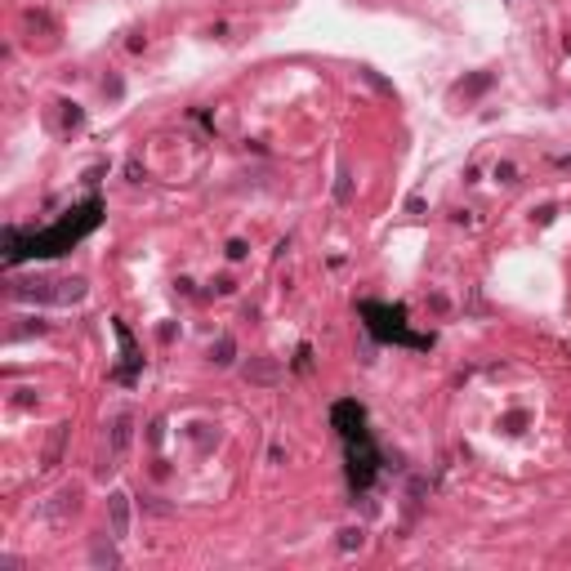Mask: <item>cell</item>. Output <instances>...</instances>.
Wrapping results in <instances>:
<instances>
[{
	"instance_id": "cell-5",
	"label": "cell",
	"mask_w": 571,
	"mask_h": 571,
	"mask_svg": "<svg viewBox=\"0 0 571 571\" xmlns=\"http://www.w3.org/2000/svg\"><path fill=\"white\" fill-rule=\"evenodd\" d=\"M116 536H125V495H116Z\"/></svg>"
},
{
	"instance_id": "cell-3",
	"label": "cell",
	"mask_w": 571,
	"mask_h": 571,
	"mask_svg": "<svg viewBox=\"0 0 571 571\" xmlns=\"http://www.w3.org/2000/svg\"><path fill=\"white\" fill-rule=\"evenodd\" d=\"M375 469H380V451L371 446V433L348 437V482L353 487H371Z\"/></svg>"
},
{
	"instance_id": "cell-1",
	"label": "cell",
	"mask_w": 571,
	"mask_h": 571,
	"mask_svg": "<svg viewBox=\"0 0 571 571\" xmlns=\"http://www.w3.org/2000/svg\"><path fill=\"white\" fill-rule=\"evenodd\" d=\"M99 214H103V201L99 197H90L81 205V210H71L67 219H58L54 228H45V233H32L27 241H18V233H5L9 241V254H5V263H22V259H50V254H63L71 250L85 233H94L99 228Z\"/></svg>"
},
{
	"instance_id": "cell-4",
	"label": "cell",
	"mask_w": 571,
	"mask_h": 571,
	"mask_svg": "<svg viewBox=\"0 0 571 571\" xmlns=\"http://www.w3.org/2000/svg\"><path fill=\"white\" fill-rule=\"evenodd\" d=\"M331 424L339 429V437H357V433H366V411H362L357 402H335V411H331Z\"/></svg>"
},
{
	"instance_id": "cell-2",
	"label": "cell",
	"mask_w": 571,
	"mask_h": 571,
	"mask_svg": "<svg viewBox=\"0 0 571 571\" xmlns=\"http://www.w3.org/2000/svg\"><path fill=\"white\" fill-rule=\"evenodd\" d=\"M362 317H366L371 335L384 339V344H406V348H429L433 344V335H411L406 331V308H402V303H375V299H366V303H362Z\"/></svg>"
}]
</instances>
